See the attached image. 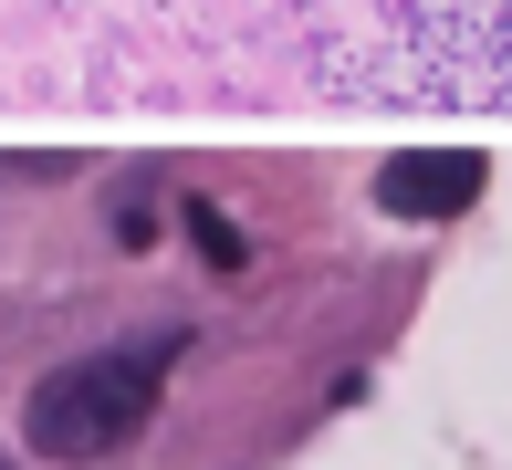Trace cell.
I'll list each match as a JSON object with an SVG mask.
<instances>
[{
    "mask_svg": "<svg viewBox=\"0 0 512 470\" xmlns=\"http://www.w3.org/2000/svg\"><path fill=\"white\" fill-rule=\"evenodd\" d=\"M178 356H189V335H136V345L84 356V366H53V376L32 387V408H21L32 450H53V460H105V450H126V439L157 418V387L178 376Z\"/></svg>",
    "mask_w": 512,
    "mask_h": 470,
    "instance_id": "cell-1",
    "label": "cell"
},
{
    "mask_svg": "<svg viewBox=\"0 0 512 470\" xmlns=\"http://www.w3.org/2000/svg\"><path fill=\"white\" fill-rule=\"evenodd\" d=\"M481 157L471 147H408V157H387L377 168V209L387 220H460V209L481 199Z\"/></svg>",
    "mask_w": 512,
    "mask_h": 470,
    "instance_id": "cell-2",
    "label": "cell"
},
{
    "mask_svg": "<svg viewBox=\"0 0 512 470\" xmlns=\"http://www.w3.org/2000/svg\"><path fill=\"white\" fill-rule=\"evenodd\" d=\"M0 470H11V460H0Z\"/></svg>",
    "mask_w": 512,
    "mask_h": 470,
    "instance_id": "cell-3",
    "label": "cell"
}]
</instances>
